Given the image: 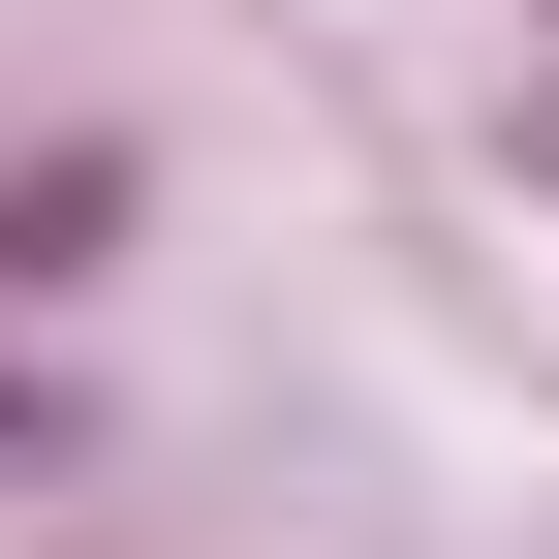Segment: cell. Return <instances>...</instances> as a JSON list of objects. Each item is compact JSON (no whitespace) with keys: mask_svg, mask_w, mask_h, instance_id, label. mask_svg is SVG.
<instances>
[{"mask_svg":"<svg viewBox=\"0 0 559 559\" xmlns=\"http://www.w3.org/2000/svg\"><path fill=\"white\" fill-rule=\"evenodd\" d=\"M32 436H62V404H32V373H0V466H32Z\"/></svg>","mask_w":559,"mask_h":559,"instance_id":"1","label":"cell"}]
</instances>
